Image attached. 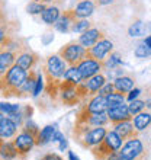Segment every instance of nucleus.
Returning a JSON list of instances; mask_svg holds the SVG:
<instances>
[{
    "mask_svg": "<svg viewBox=\"0 0 151 160\" xmlns=\"http://www.w3.org/2000/svg\"><path fill=\"white\" fill-rule=\"evenodd\" d=\"M26 77H28V72L26 70L19 67L17 64L12 66L6 72V74H3L0 77V92H2V95L6 98L9 93H12L13 90L21 88Z\"/></svg>",
    "mask_w": 151,
    "mask_h": 160,
    "instance_id": "f257e3e1",
    "label": "nucleus"
},
{
    "mask_svg": "<svg viewBox=\"0 0 151 160\" xmlns=\"http://www.w3.org/2000/svg\"><path fill=\"white\" fill-rule=\"evenodd\" d=\"M122 143H124V140L119 137L116 131L115 130L108 131V134L103 138V141L99 146L92 148V154L95 156L96 160H106V157L109 156L110 153L121 150Z\"/></svg>",
    "mask_w": 151,
    "mask_h": 160,
    "instance_id": "f03ea898",
    "label": "nucleus"
},
{
    "mask_svg": "<svg viewBox=\"0 0 151 160\" xmlns=\"http://www.w3.org/2000/svg\"><path fill=\"white\" fill-rule=\"evenodd\" d=\"M58 55L67 63V66H77L80 61H83L87 57V48H84L79 41H73L61 47Z\"/></svg>",
    "mask_w": 151,
    "mask_h": 160,
    "instance_id": "7ed1b4c3",
    "label": "nucleus"
},
{
    "mask_svg": "<svg viewBox=\"0 0 151 160\" xmlns=\"http://www.w3.org/2000/svg\"><path fill=\"white\" fill-rule=\"evenodd\" d=\"M119 153L124 157V160H147L148 157L147 148L144 147V143L138 137L124 141Z\"/></svg>",
    "mask_w": 151,
    "mask_h": 160,
    "instance_id": "20e7f679",
    "label": "nucleus"
},
{
    "mask_svg": "<svg viewBox=\"0 0 151 160\" xmlns=\"http://www.w3.org/2000/svg\"><path fill=\"white\" fill-rule=\"evenodd\" d=\"M108 134V130L105 127H92L90 130H87L84 134L77 135L74 137L76 141L84 148H90L92 150L93 147H96L103 141V138Z\"/></svg>",
    "mask_w": 151,
    "mask_h": 160,
    "instance_id": "39448f33",
    "label": "nucleus"
},
{
    "mask_svg": "<svg viewBox=\"0 0 151 160\" xmlns=\"http://www.w3.org/2000/svg\"><path fill=\"white\" fill-rule=\"evenodd\" d=\"M58 98H60V101H61V103L66 106H76L83 102V99L80 96L77 84L71 83V82H67V80H63L60 83Z\"/></svg>",
    "mask_w": 151,
    "mask_h": 160,
    "instance_id": "423d86ee",
    "label": "nucleus"
},
{
    "mask_svg": "<svg viewBox=\"0 0 151 160\" xmlns=\"http://www.w3.org/2000/svg\"><path fill=\"white\" fill-rule=\"evenodd\" d=\"M67 63L58 54H52L45 60V76L46 80H61L67 70Z\"/></svg>",
    "mask_w": 151,
    "mask_h": 160,
    "instance_id": "0eeeda50",
    "label": "nucleus"
},
{
    "mask_svg": "<svg viewBox=\"0 0 151 160\" xmlns=\"http://www.w3.org/2000/svg\"><path fill=\"white\" fill-rule=\"evenodd\" d=\"M13 143L16 146L17 157H19V159H25L31 153V150L34 148V146H37V137H34L32 134H29V132H26V131L22 130L21 132L13 138Z\"/></svg>",
    "mask_w": 151,
    "mask_h": 160,
    "instance_id": "6e6552de",
    "label": "nucleus"
},
{
    "mask_svg": "<svg viewBox=\"0 0 151 160\" xmlns=\"http://www.w3.org/2000/svg\"><path fill=\"white\" fill-rule=\"evenodd\" d=\"M81 76H83V80H87L90 77L96 76L99 73H102L105 70V66H103V61H99V60L90 58V57H86L83 61H80L77 64Z\"/></svg>",
    "mask_w": 151,
    "mask_h": 160,
    "instance_id": "1a4fd4ad",
    "label": "nucleus"
},
{
    "mask_svg": "<svg viewBox=\"0 0 151 160\" xmlns=\"http://www.w3.org/2000/svg\"><path fill=\"white\" fill-rule=\"evenodd\" d=\"M112 50H113V42L105 37L99 42H96L93 47L87 48V57L99 60V61H105V58L112 52Z\"/></svg>",
    "mask_w": 151,
    "mask_h": 160,
    "instance_id": "9d476101",
    "label": "nucleus"
},
{
    "mask_svg": "<svg viewBox=\"0 0 151 160\" xmlns=\"http://www.w3.org/2000/svg\"><path fill=\"white\" fill-rule=\"evenodd\" d=\"M37 77H38V73L35 72V70H29L28 77H26L25 82L22 83L21 88H17L16 90H13L12 93H9L6 98H26L29 93H34Z\"/></svg>",
    "mask_w": 151,
    "mask_h": 160,
    "instance_id": "9b49d317",
    "label": "nucleus"
},
{
    "mask_svg": "<svg viewBox=\"0 0 151 160\" xmlns=\"http://www.w3.org/2000/svg\"><path fill=\"white\" fill-rule=\"evenodd\" d=\"M39 61V57L35 51H32L31 48L26 47L25 50H22L16 57V64L19 67H22L23 70L29 72V70H34V67L37 66V63Z\"/></svg>",
    "mask_w": 151,
    "mask_h": 160,
    "instance_id": "f8f14e48",
    "label": "nucleus"
},
{
    "mask_svg": "<svg viewBox=\"0 0 151 160\" xmlns=\"http://www.w3.org/2000/svg\"><path fill=\"white\" fill-rule=\"evenodd\" d=\"M79 18L76 15L74 9H68V10H64L61 12V16L58 18V21L54 23V28L61 34H67L71 31V26Z\"/></svg>",
    "mask_w": 151,
    "mask_h": 160,
    "instance_id": "ddd939ff",
    "label": "nucleus"
},
{
    "mask_svg": "<svg viewBox=\"0 0 151 160\" xmlns=\"http://www.w3.org/2000/svg\"><path fill=\"white\" fill-rule=\"evenodd\" d=\"M106 114L109 117V122H112V124L132 119V115L129 114V109H128V105H126V103H121V105L108 108Z\"/></svg>",
    "mask_w": 151,
    "mask_h": 160,
    "instance_id": "4468645a",
    "label": "nucleus"
},
{
    "mask_svg": "<svg viewBox=\"0 0 151 160\" xmlns=\"http://www.w3.org/2000/svg\"><path fill=\"white\" fill-rule=\"evenodd\" d=\"M102 38H105V32H103V31L99 29V28H90V29H87L86 32H83V34L80 35L79 42L84 48H90V47H93L96 42L100 41Z\"/></svg>",
    "mask_w": 151,
    "mask_h": 160,
    "instance_id": "2eb2a0df",
    "label": "nucleus"
},
{
    "mask_svg": "<svg viewBox=\"0 0 151 160\" xmlns=\"http://www.w3.org/2000/svg\"><path fill=\"white\" fill-rule=\"evenodd\" d=\"M84 109L90 112V114H102V112H106L108 111V102H106V98L96 93L93 95L92 98H89V102L83 106Z\"/></svg>",
    "mask_w": 151,
    "mask_h": 160,
    "instance_id": "dca6fc26",
    "label": "nucleus"
},
{
    "mask_svg": "<svg viewBox=\"0 0 151 160\" xmlns=\"http://www.w3.org/2000/svg\"><path fill=\"white\" fill-rule=\"evenodd\" d=\"M113 130L119 134V137L124 141H126V140H129V138H134V137H138V131L135 130L134 124H132V119L113 124Z\"/></svg>",
    "mask_w": 151,
    "mask_h": 160,
    "instance_id": "f3484780",
    "label": "nucleus"
},
{
    "mask_svg": "<svg viewBox=\"0 0 151 160\" xmlns=\"http://www.w3.org/2000/svg\"><path fill=\"white\" fill-rule=\"evenodd\" d=\"M106 82H108V79H106V76L102 74V73H99V74L90 77V79H87V80H83V84L89 93V98H92L93 95H96Z\"/></svg>",
    "mask_w": 151,
    "mask_h": 160,
    "instance_id": "a211bd4d",
    "label": "nucleus"
},
{
    "mask_svg": "<svg viewBox=\"0 0 151 160\" xmlns=\"http://www.w3.org/2000/svg\"><path fill=\"white\" fill-rule=\"evenodd\" d=\"M17 130H19V127L16 122H13L9 117H4L0 124V137L3 140L15 138L17 135Z\"/></svg>",
    "mask_w": 151,
    "mask_h": 160,
    "instance_id": "6ab92c4d",
    "label": "nucleus"
},
{
    "mask_svg": "<svg viewBox=\"0 0 151 160\" xmlns=\"http://www.w3.org/2000/svg\"><path fill=\"white\" fill-rule=\"evenodd\" d=\"M95 8H96V3L93 0H80L74 10L79 19H87L95 12Z\"/></svg>",
    "mask_w": 151,
    "mask_h": 160,
    "instance_id": "aec40b11",
    "label": "nucleus"
},
{
    "mask_svg": "<svg viewBox=\"0 0 151 160\" xmlns=\"http://www.w3.org/2000/svg\"><path fill=\"white\" fill-rule=\"evenodd\" d=\"M16 57H17L16 52L7 51V50H4L0 54V77L3 76V74H6V72H7L9 68L16 64Z\"/></svg>",
    "mask_w": 151,
    "mask_h": 160,
    "instance_id": "412c9836",
    "label": "nucleus"
},
{
    "mask_svg": "<svg viewBox=\"0 0 151 160\" xmlns=\"http://www.w3.org/2000/svg\"><path fill=\"white\" fill-rule=\"evenodd\" d=\"M113 84H115V90L121 93H129L132 89L135 88V79L131 76H124L118 77V79L113 80Z\"/></svg>",
    "mask_w": 151,
    "mask_h": 160,
    "instance_id": "4be33fe9",
    "label": "nucleus"
},
{
    "mask_svg": "<svg viewBox=\"0 0 151 160\" xmlns=\"http://www.w3.org/2000/svg\"><path fill=\"white\" fill-rule=\"evenodd\" d=\"M132 124H134L135 130L138 131V132L147 130L148 127L151 125V112H148V111H143V112L137 114L134 118H132Z\"/></svg>",
    "mask_w": 151,
    "mask_h": 160,
    "instance_id": "5701e85b",
    "label": "nucleus"
},
{
    "mask_svg": "<svg viewBox=\"0 0 151 160\" xmlns=\"http://www.w3.org/2000/svg\"><path fill=\"white\" fill-rule=\"evenodd\" d=\"M55 131H57V125L44 127V128L39 131V134H38V137H37V146H45V144H48L50 141H52Z\"/></svg>",
    "mask_w": 151,
    "mask_h": 160,
    "instance_id": "b1692460",
    "label": "nucleus"
},
{
    "mask_svg": "<svg viewBox=\"0 0 151 160\" xmlns=\"http://www.w3.org/2000/svg\"><path fill=\"white\" fill-rule=\"evenodd\" d=\"M61 16V12L57 6H48V8L41 13V19L45 22L46 25H54L58 21V18Z\"/></svg>",
    "mask_w": 151,
    "mask_h": 160,
    "instance_id": "393cba45",
    "label": "nucleus"
},
{
    "mask_svg": "<svg viewBox=\"0 0 151 160\" xmlns=\"http://www.w3.org/2000/svg\"><path fill=\"white\" fill-rule=\"evenodd\" d=\"M0 157L3 160H13L17 157V150L13 141H4L0 148Z\"/></svg>",
    "mask_w": 151,
    "mask_h": 160,
    "instance_id": "a878e982",
    "label": "nucleus"
},
{
    "mask_svg": "<svg viewBox=\"0 0 151 160\" xmlns=\"http://www.w3.org/2000/svg\"><path fill=\"white\" fill-rule=\"evenodd\" d=\"M63 80L71 82V83H74V84H80L83 82V76H81V73H80L77 66H68L66 73H64V76H63Z\"/></svg>",
    "mask_w": 151,
    "mask_h": 160,
    "instance_id": "bb28decb",
    "label": "nucleus"
},
{
    "mask_svg": "<svg viewBox=\"0 0 151 160\" xmlns=\"http://www.w3.org/2000/svg\"><path fill=\"white\" fill-rule=\"evenodd\" d=\"M128 35L131 38H141L145 35V25L143 21H135L132 25L128 28Z\"/></svg>",
    "mask_w": 151,
    "mask_h": 160,
    "instance_id": "cd10ccee",
    "label": "nucleus"
},
{
    "mask_svg": "<svg viewBox=\"0 0 151 160\" xmlns=\"http://www.w3.org/2000/svg\"><path fill=\"white\" fill-rule=\"evenodd\" d=\"M125 93H121V92H115L110 93L106 96V102H108V108H112V106H116V105H121V103H125Z\"/></svg>",
    "mask_w": 151,
    "mask_h": 160,
    "instance_id": "c85d7f7f",
    "label": "nucleus"
},
{
    "mask_svg": "<svg viewBox=\"0 0 151 160\" xmlns=\"http://www.w3.org/2000/svg\"><path fill=\"white\" fill-rule=\"evenodd\" d=\"M122 60L121 57H119V54H116V52H110V55H108L105 58V61H103V66H105V68H108V70H112V68H116L118 66H121Z\"/></svg>",
    "mask_w": 151,
    "mask_h": 160,
    "instance_id": "c756f323",
    "label": "nucleus"
},
{
    "mask_svg": "<svg viewBox=\"0 0 151 160\" xmlns=\"http://www.w3.org/2000/svg\"><path fill=\"white\" fill-rule=\"evenodd\" d=\"M128 109H129V114L134 118L137 114H139V112H143L145 109V102L143 99H134V101H131L128 103Z\"/></svg>",
    "mask_w": 151,
    "mask_h": 160,
    "instance_id": "7c9ffc66",
    "label": "nucleus"
},
{
    "mask_svg": "<svg viewBox=\"0 0 151 160\" xmlns=\"http://www.w3.org/2000/svg\"><path fill=\"white\" fill-rule=\"evenodd\" d=\"M90 26H92V23H90L87 19H77L71 26V32L83 34V32H86L87 29H90Z\"/></svg>",
    "mask_w": 151,
    "mask_h": 160,
    "instance_id": "2f4dec72",
    "label": "nucleus"
},
{
    "mask_svg": "<svg viewBox=\"0 0 151 160\" xmlns=\"http://www.w3.org/2000/svg\"><path fill=\"white\" fill-rule=\"evenodd\" d=\"M46 9V6L44 3H39V2H31L28 6H26V12L29 15H41L44 10Z\"/></svg>",
    "mask_w": 151,
    "mask_h": 160,
    "instance_id": "473e14b6",
    "label": "nucleus"
},
{
    "mask_svg": "<svg viewBox=\"0 0 151 160\" xmlns=\"http://www.w3.org/2000/svg\"><path fill=\"white\" fill-rule=\"evenodd\" d=\"M134 54L137 58L139 60H144V58H148V57H151V48H148L145 44H139V45H137V48H135Z\"/></svg>",
    "mask_w": 151,
    "mask_h": 160,
    "instance_id": "72a5a7b5",
    "label": "nucleus"
},
{
    "mask_svg": "<svg viewBox=\"0 0 151 160\" xmlns=\"http://www.w3.org/2000/svg\"><path fill=\"white\" fill-rule=\"evenodd\" d=\"M0 111L3 112L6 117L10 114H15L17 111H21V106L15 105V103H6V102H0Z\"/></svg>",
    "mask_w": 151,
    "mask_h": 160,
    "instance_id": "f704fd0d",
    "label": "nucleus"
},
{
    "mask_svg": "<svg viewBox=\"0 0 151 160\" xmlns=\"http://www.w3.org/2000/svg\"><path fill=\"white\" fill-rule=\"evenodd\" d=\"M44 90V77L42 74H38L37 77V82H35V88H34V93H32V96H39L41 92Z\"/></svg>",
    "mask_w": 151,
    "mask_h": 160,
    "instance_id": "c9c22d12",
    "label": "nucleus"
},
{
    "mask_svg": "<svg viewBox=\"0 0 151 160\" xmlns=\"http://www.w3.org/2000/svg\"><path fill=\"white\" fill-rule=\"evenodd\" d=\"M115 92V84L113 83H110V82H106L103 86L100 88V90H99V95H102V96H108V95H110V93H113Z\"/></svg>",
    "mask_w": 151,
    "mask_h": 160,
    "instance_id": "e433bc0d",
    "label": "nucleus"
},
{
    "mask_svg": "<svg viewBox=\"0 0 151 160\" xmlns=\"http://www.w3.org/2000/svg\"><path fill=\"white\" fill-rule=\"evenodd\" d=\"M139 95H141V89H139V88H134L129 93H128V95H126V99L131 102V101H134V99H138Z\"/></svg>",
    "mask_w": 151,
    "mask_h": 160,
    "instance_id": "4c0bfd02",
    "label": "nucleus"
},
{
    "mask_svg": "<svg viewBox=\"0 0 151 160\" xmlns=\"http://www.w3.org/2000/svg\"><path fill=\"white\" fill-rule=\"evenodd\" d=\"M41 160H64V159L60 154H57V153H46Z\"/></svg>",
    "mask_w": 151,
    "mask_h": 160,
    "instance_id": "58836bf2",
    "label": "nucleus"
},
{
    "mask_svg": "<svg viewBox=\"0 0 151 160\" xmlns=\"http://www.w3.org/2000/svg\"><path fill=\"white\" fill-rule=\"evenodd\" d=\"M106 160H124V157L121 156V153L119 152H113V153H110L109 156L106 157Z\"/></svg>",
    "mask_w": 151,
    "mask_h": 160,
    "instance_id": "ea45409f",
    "label": "nucleus"
},
{
    "mask_svg": "<svg viewBox=\"0 0 151 160\" xmlns=\"http://www.w3.org/2000/svg\"><path fill=\"white\" fill-rule=\"evenodd\" d=\"M7 23V16H6V13H4L3 9H0V28L4 26Z\"/></svg>",
    "mask_w": 151,
    "mask_h": 160,
    "instance_id": "a19ab883",
    "label": "nucleus"
},
{
    "mask_svg": "<svg viewBox=\"0 0 151 160\" xmlns=\"http://www.w3.org/2000/svg\"><path fill=\"white\" fill-rule=\"evenodd\" d=\"M144 102H145V109H147L148 112H151V93L144 99Z\"/></svg>",
    "mask_w": 151,
    "mask_h": 160,
    "instance_id": "79ce46f5",
    "label": "nucleus"
},
{
    "mask_svg": "<svg viewBox=\"0 0 151 160\" xmlns=\"http://www.w3.org/2000/svg\"><path fill=\"white\" fill-rule=\"evenodd\" d=\"M115 0H96V4L97 6H108V4L113 3Z\"/></svg>",
    "mask_w": 151,
    "mask_h": 160,
    "instance_id": "37998d69",
    "label": "nucleus"
},
{
    "mask_svg": "<svg viewBox=\"0 0 151 160\" xmlns=\"http://www.w3.org/2000/svg\"><path fill=\"white\" fill-rule=\"evenodd\" d=\"M144 44H145L148 48H151V35H148V37H145V38H144Z\"/></svg>",
    "mask_w": 151,
    "mask_h": 160,
    "instance_id": "c03bdc74",
    "label": "nucleus"
},
{
    "mask_svg": "<svg viewBox=\"0 0 151 160\" xmlns=\"http://www.w3.org/2000/svg\"><path fill=\"white\" fill-rule=\"evenodd\" d=\"M64 148H67V141H66V138H63L60 141V150H64Z\"/></svg>",
    "mask_w": 151,
    "mask_h": 160,
    "instance_id": "a18cd8bd",
    "label": "nucleus"
},
{
    "mask_svg": "<svg viewBox=\"0 0 151 160\" xmlns=\"http://www.w3.org/2000/svg\"><path fill=\"white\" fill-rule=\"evenodd\" d=\"M68 160H80L73 152H68Z\"/></svg>",
    "mask_w": 151,
    "mask_h": 160,
    "instance_id": "49530a36",
    "label": "nucleus"
},
{
    "mask_svg": "<svg viewBox=\"0 0 151 160\" xmlns=\"http://www.w3.org/2000/svg\"><path fill=\"white\" fill-rule=\"evenodd\" d=\"M3 118H4V114L0 111V124H2V121H3Z\"/></svg>",
    "mask_w": 151,
    "mask_h": 160,
    "instance_id": "de8ad7c7",
    "label": "nucleus"
},
{
    "mask_svg": "<svg viewBox=\"0 0 151 160\" xmlns=\"http://www.w3.org/2000/svg\"><path fill=\"white\" fill-rule=\"evenodd\" d=\"M4 8V0H0V9Z\"/></svg>",
    "mask_w": 151,
    "mask_h": 160,
    "instance_id": "09e8293b",
    "label": "nucleus"
},
{
    "mask_svg": "<svg viewBox=\"0 0 151 160\" xmlns=\"http://www.w3.org/2000/svg\"><path fill=\"white\" fill-rule=\"evenodd\" d=\"M3 143H4V141H3V138L0 137V148H2V146H3Z\"/></svg>",
    "mask_w": 151,
    "mask_h": 160,
    "instance_id": "8fccbe9b",
    "label": "nucleus"
},
{
    "mask_svg": "<svg viewBox=\"0 0 151 160\" xmlns=\"http://www.w3.org/2000/svg\"><path fill=\"white\" fill-rule=\"evenodd\" d=\"M4 50H6V48H4V47H2V45H0V54H2V52H3Z\"/></svg>",
    "mask_w": 151,
    "mask_h": 160,
    "instance_id": "3c124183",
    "label": "nucleus"
}]
</instances>
